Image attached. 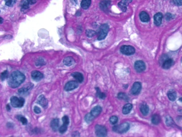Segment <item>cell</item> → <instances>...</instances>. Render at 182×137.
<instances>
[{
  "mask_svg": "<svg viewBox=\"0 0 182 137\" xmlns=\"http://www.w3.org/2000/svg\"><path fill=\"white\" fill-rule=\"evenodd\" d=\"M45 64V62L43 59L39 58L36 61V65L37 66H42Z\"/></svg>",
  "mask_w": 182,
  "mask_h": 137,
  "instance_id": "8d00e7d4",
  "label": "cell"
},
{
  "mask_svg": "<svg viewBox=\"0 0 182 137\" xmlns=\"http://www.w3.org/2000/svg\"><path fill=\"white\" fill-rule=\"evenodd\" d=\"M151 122L154 124L158 125L161 121L160 117L157 114L154 115L151 118Z\"/></svg>",
  "mask_w": 182,
  "mask_h": 137,
  "instance_id": "484cf974",
  "label": "cell"
},
{
  "mask_svg": "<svg viewBox=\"0 0 182 137\" xmlns=\"http://www.w3.org/2000/svg\"><path fill=\"white\" fill-rule=\"evenodd\" d=\"M95 89L96 90L97 96L100 99L104 100L106 98L107 95L101 92L100 89L99 87H96Z\"/></svg>",
  "mask_w": 182,
  "mask_h": 137,
  "instance_id": "4316f807",
  "label": "cell"
},
{
  "mask_svg": "<svg viewBox=\"0 0 182 137\" xmlns=\"http://www.w3.org/2000/svg\"><path fill=\"white\" fill-rule=\"evenodd\" d=\"M32 79L36 82L40 81L43 78V75L42 73L38 70H34L31 73Z\"/></svg>",
  "mask_w": 182,
  "mask_h": 137,
  "instance_id": "7c38bea8",
  "label": "cell"
},
{
  "mask_svg": "<svg viewBox=\"0 0 182 137\" xmlns=\"http://www.w3.org/2000/svg\"><path fill=\"white\" fill-rule=\"evenodd\" d=\"M63 62L64 64L66 66H70L74 64L75 63V61L72 57L68 56L64 58Z\"/></svg>",
  "mask_w": 182,
  "mask_h": 137,
  "instance_id": "603a6c76",
  "label": "cell"
},
{
  "mask_svg": "<svg viewBox=\"0 0 182 137\" xmlns=\"http://www.w3.org/2000/svg\"><path fill=\"white\" fill-rule=\"evenodd\" d=\"M111 5L110 0H104L100 3L99 6L101 9L105 13L109 12Z\"/></svg>",
  "mask_w": 182,
  "mask_h": 137,
  "instance_id": "30bf717a",
  "label": "cell"
},
{
  "mask_svg": "<svg viewBox=\"0 0 182 137\" xmlns=\"http://www.w3.org/2000/svg\"><path fill=\"white\" fill-rule=\"evenodd\" d=\"M34 111L35 112V113L36 114H39L41 113V109L38 106H35L34 107Z\"/></svg>",
  "mask_w": 182,
  "mask_h": 137,
  "instance_id": "60d3db41",
  "label": "cell"
},
{
  "mask_svg": "<svg viewBox=\"0 0 182 137\" xmlns=\"http://www.w3.org/2000/svg\"><path fill=\"white\" fill-rule=\"evenodd\" d=\"M165 18L167 21H169L173 18V15L170 13H167L166 14Z\"/></svg>",
  "mask_w": 182,
  "mask_h": 137,
  "instance_id": "ab89813d",
  "label": "cell"
},
{
  "mask_svg": "<svg viewBox=\"0 0 182 137\" xmlns=\"http://www.w3.org/2000/svg\"><path fill=\"white\" fill-rule=\"evenodd\" d=\"M118 97L119 99L123 100L126 102H128L129 100V97L125 93H119L118 95Z\"/></svg>",
  "mask_w": 182,
  "mask_h": 137,
  "instance_id": "83f0119b",
  "label": "cell"
},
{
  "mask_svg": "<svg viewBox=\"0 0 182 137\" xmlns=\"http://www.w3.org/2000/svg\"><path fill=\"white\" fill-rule=\"evenodd\" d=\"M130 128V124L128 123H122L120 125L114 126L113 128V130L118 133L122 134L128 131Z\"/></svg>",
  "mask_w": 182,
  "mask_h": 137,
  "instance_id": "7a4b0ae2",
  "label": "cell"
},
{
  "mask_svg": "<svg viewBox=\"0 0 182 137\" xmlns=\"http://www.w3.org/2000/svg\"><path fill=\"white\" fill-rule=\"evenodd\" d=\"M34 86V84L31 83H29L26 85H24L23 87L22 88L18 90V93L21 95L25 94L27 93L28 91L32 89Z\"/></svg>",
  "mask_w": 182,
  "mask_h": 137,
  "instance_id": "8fae6325",
  "label": "cell"
},
{
  "mask_svg": "<svg viewBox=\"0 0 182 137\" xmlns=\"http://www.w3.org/2000/svg\"><path fill=\"white\" fill-rule=\"evenodd\" d=\"M95 133L98 136L106 137L107 135L108 131L107 128L104 126L97 125L95 126Z\"/></svg>",
  "mask_w": 182,
  "mask_h": 137,
  "instance_id": "8992f818",
  "label": "cell"
},
{
  "mask_svg": "<svg viewBox=\"0 0 182 137\" xmlns=\"http://www.w3.org/2000/svg\"><path fill=\"white\" fill-rule=\"evenodd\" d=\"M5 1H8V0H5Z\"/></svg>",
  "mask_w": 182,
  "mask_h": 137,
  "instance_id": "c3c4849f",
  "label": "cell"
},
{
  "mask_svg": "<svg viewBox=\"0 0 182 137\" xmlns=\"http://www.w3.org/2000/svg\"><path fill=\"white\" fill-rule=\"evenodd\" d=\"M87 36L89 38H92L97 34V32L92 30H87L86 32Z\"/></svg>",
  "mask_w": 182,
  "mask_h": 137,
  "instance_id": "4dcf8cb0",
  "label": "cell"
},
{
  "mask_svg": "<svg viewBox=\"0 0 182 137\" xmlns=\"http://www.w3.org/2000/svg\"><path fill=\"white\" fill-rule=\"evenodd\" d=\"M10 100L12 106L16 108H22L24 106L25 102V99L23 98H18L14 96L12 97Z\"/></svg>",
  "mask_w": 182,
  "mask_h": 137,
  "instance_id": "277c9868",
  "label": "cell"
},
{
  "mask_svg": "<svg viewBox=\"0 0 182 137\" xmlns=\"http://www.w3.org/2000/svg\"><path fill=\"white\" fill-rule=\"evenodd\" d=\"M133 108V105L131 103L127 104L125 105L122 109V113L123 114L127 115L131 112Z\"/></svg>",
  "mask_w": 182,
  "mask_h": 137,
  "instance_id": "cb8c5ba5",
  "label": "cell"
},
{
  "mask_svg": "<svg viewBox=\"0 0 182 137\" xmlns=\"http://www.w3.org/2000/svg\"><path fill=\"white\" fill-rule=\"evenodd\" d=\"M0 22H1V24H2V23H3V19L1 17V21H0Z\"/></svg>",
  "mask_w": 182,
  "mask_h": 137,
  "instance_id": "f6af8a7d",
  "label": "cell"
},
{
  "mask_svg": "<svg viewBox=\"0 0 182 137\" xmlns=\"http://www.w3.org/2000/svg\"><path fill=\"white\" fill-rule=\"evenodd\" d=\"M9 77V73L8 70H5L2 72L1 75V78L2 81H4L5 79L8 78Z\"/></svg>",
  "mask_w": 182,
  "mask_h": 137,
  "instance_id": "d6a6232c",
  "label": "cell"
},
{
  "mask_svg": "<svg viewBox=\"0 0 182 137\" xmlns=\"http://www.w3.org/2000/svg\"><path fill=\"white\" fill-rule=\"evenodd\" d=\"M163 14L161 13H158L155 14L154 17V21L155 24L157 26H159L161 24L163 19Z\"/></svg>",
  "mask_w": 182,
  "mask_h": 137,
  "instance_id": "2e32d148",
  "label": "cell"
},
{
  "mask_svg": "<svg viewBox=\"0 0 182 137\" xmlns=\"http://www.w3.org/2000/svg\"><path fill=\"white\" fill-rule=\"evenodd\" d=\"M120 51L123 55L130 56L134 54L135 50L133 46L125 45L121 46L120 48Z\"/></svg>",
  "mask_w": 182,
  "mask_h": 137,
  "instance_id": "5b68a950",
  "label": "cell"
},
{
  "mask_svg": "<svg viewBox=\"0 0 182 137\" xmlns=\"http://www.w3.org/2000/svg\"><path fill=\"white\" fill-rule=\"evenodd\" d=\"M134 69L137 72L141 73L143 72L146 69V65L144 61L138 60L135 62L134 64Z\"/></svg>",
  "mask_w": 182,
  "mask_h": 137,
  "instance_id": "52a82bcc",
  "label": "cell"
},
{
  "mask_svg": "<svg viewBox=\"0 0 182 137\" xmlns=\"http://www.w3.org/2000/svg\"><path fill=\"white\" fill-rule=\"evenodd\" d=\"M68 125L66 124L63 123V124L58 129L59 133L62 134H63L66 132L67 130Z\"/></svg>",
  "mask_w": 182,
  "mask_h": 137,
  "instance_id": "f546056e",
  "label": "cell"
},
{
  "mask_svg": "<svg viewBox=\"0 0 182 137\" xmlns=\"http://www.w3.org/2000/svg\"><path fill=\"white\" fill-rule=\"evenodd\" d=\"M27 2L29 5H33L37 2V0H27Z\"/></svg>",
  "mask_w": 182,
  "mask_h": 137,
  "instance_id": "b9f144b4",
  "label": "cell"
},
{
  "mask_svg": "<svg viewBox=\"0 0 182 137\" xmlns=\"http://www.w3.org/2000/svg\"><path fill=\"white\" fill-rule=\"evenodd\" d=\"M118 120H119L118 118L116 116H111L109 119L110 123L112 125L116 124L118 122Z\"/></svg>",
  "mask_w": 182,
  "mask_h": 137,
  "instance_id": "836d02e7",
  "label": "cell"
},
{
  "mask_svg": "<svg viewBox=\"0 0 182 137\" xmlns=\"http://www.w3.org/2000/svg\"><path fill=\"white\" fill-rule=\"evenodd\" d=\"M50 126L51 129L54 131H56L59 129V120L58 119H53L50 123Z\"/></svg>",
  "mask_w": 182,
  "mask_h": 137,
  "instance_id": "ac0fdd59",
  "label": "cell"
},
{
  "mask_svg": "<svg viewBox=\"0 0 182 137\" xmlns=\"http://www.w3.org/2000/svg\"><path fill=\"white\" fill-rule=\"evenodd\" d=\"M166 123L167 125L168 126H172L173 125H174V123L173 120L170 117H168L166 118Z\"/></svg>",
  "mask_w": 182,
  "mask_h": 137,
  "instance_id": "d590c367",
  "label": "cell"
},
{
  "mask_svg": "<svg viewBox=\"0 0 182 137\" xmlns=\"http://www.w3.org/2000/svg\"><path fill=\"white\" fill-rule=\"evenodd\" d=\"M102 111V107L99 105H97L92 109L90 113L94 118H95L100 114Z\"/></svg>",
  "mask_w": 182,
  "mask_h": 137,
  "instance_id": "9a60e30c",
  "label": "cell"
},
{
  "mask_svg": "<svg viewBox=\"0 0 182 137\" xmlns=\"http://www.w3.org/2000/svg\"><path fill=\"white\" fill-rule=\"evenodd\" d=\"M139 18L140 21L143 22H148L150 21V17L146 12L142 11L139 14Z\"/></svg>",
  "mask_w": 182,
  "mask_h": 137,
  "instance_id": "d6986e66",
  "label": "cell"
},
{
  "mask_svg": "<svg viewBox=\"0 0 182 137\" xmlns=\"http://www.w3.org/2000/svg\"><path fill=\"white\" fill-rule=\"evenodd\" d=\"M167 95L169 99L172 102L175 100L177 97L176 92L173 89L169 90L168 92Z\"/></svg>",
  "mask_w": 182,
  "mask_h": 137,
  "instance_id": "7402d4cb",
  "label": "cell"
},
{
  "mask_svg": "<svg viewBox=\"0 0 182 137\" xmlns=\"http://www.w3.org/2000/svg\"><path fill=\"white\" fill-rule=\"evenodd\" d=\"M62 120L63 123L69 125V119L68 116L67 115H65L62 118Z\"/></svg>",
  "mask_w": 182,
  "mask_h": 137,
  "instance_id": "74e56055",
  "label": "cell"
},
{
  "mask_svg": "<svg viewBox=\"0 0 182 137\" xmlns=\"http://www.w3.org/2000/svg\"><path fill=\"white\" fill-rule=\"evenodd\" d=\"M179 100L182 102V97L180 98L179 99Z\"/></svg>",
  "mask_w": 182,
  "mask_h": 137,
  "instance_id": "bcb514c9",
  "label": "cell"
},
{
  "mask_svg": "<svg viewBox=\"0 0 182 137\" xmlns=\"http://www.w3.org/2000/svg\"><path fill=\"white\" fill-rule=\"evenodd\" d=\"M174 64V60L171 58H168L162 63V66L163 69H168L170 68Z\"/></svg>",
  "mask_w": 182,
  "mask_h": 137,
  "instance_id": "e0dca14e",
  "label": "cell"
},
{
  "mask_svg": "<svg viewBox=\"0 0 182 137\" xmlns=\"http://www.w3.org/2000/svg\"><path fill=\"white\" fill-rule=\"evenodd\" d=\"M142 86L141 83L139 82H136L133 83L131 88V92L133 95L139 94L141 92Z\"/></svg>",
  "mask_w": 182,
  "mask_h": 137,
  "instance_id": "ba28073f",
  "label": "cell"
},
{
  "mask_svg": "<svg viewBox=\"0 0 182 137\" xmlns=\"http://www.w3.org/2000/svg\"><path fill=\"white\" fill-rule=\"evenodd\" d=\"M17 2V0H8L6 1V4L8 6L12 7Z\"/></svg>",
  "mask_w": 182,
  "mask_h": 137,
  "instance_id": "e575fe53",
  "label": "cell"
},
{
  "mask_svg": "<svg viewBox=\"0 0 182 137\" xmlns=\"http://www.w3.org/2000/svg\"><path fill=\"white\" fill-rule=\"evenodd\" d=\"M79 86L78 82L72 80L68 82L65 85L64 89L66 91H70L74 90Z\"/></svg>",
  "mask_w": 182,
  "mask_h": 137,
  "instance_id": "9c48e42d",
  "label": "cell"
},
{
  "mask_svg": "<svg viewBox=\"0 0 182 137\" xmlns=\"http://www.w3.org/2000/svg\"><path fill=\"white\" fill-rule=\"evenodd\" d=\"M109 31V25L104 24L100 27L98 33V40L100 41L104 39L107 37Z\"/></svg>",
  "mask_w": 182,
  "mask_h": 137,
  "instance_id": "3957f363",
  "label": "cell"
},
{
  "mask_svg": "<svg viewBox=\"0 0 182 137\" xmlns=\"http://www.w3.org/2000/svg\"><path fill=\"white\" fill-rule=\"evenodd\" d=\"M95 118H94L90 113L88 114L85 116V120L87 123H90Z\"/></svg>",
  "mask_w": 182,
  "mask_h": 137,
  "instance_id": "f1b7e54d",
  "label": "cell"
},
{
  "mask_svg": "<svg viewBox=\"0 0 182 137\" xmlns=\"http://www.w3.org/2000/svg\"><path fill=\"white\" fill-rule=\"evenodd\" d=\"M74 78L78 82L80 83L82 82L83 81L84 78V76L82 73L78 72H75L72 73L71 74Z\"/></svg>",
  "mask_w": 182,
  "mask_h": 137,
  "instance_id": "ffe728a7",
  "label": "cell"
},
{
  "mask_svg": "<svg viewBox=\"0 0 182 137\" xmlns=\"http://www.w3.org/2000/svg\"><path fill=\"white\" fill-rule=\"evenodd\" d=\"M25 78L26 77L23 73L16 70L12 72L8 77V84L12 88H17L25 81Z\"/></svg>",
  "mask_w": 182,
  "mask_h": 137,
  "instance_id": "6da1fadb",
  "label": "cell"
},
{
  "mask_svg": "<svg viewBox=\"0 0 182 137\" xmlns=\"http://www.w3.org/2000/svg\"><path fill=\"white\" fill-rule=\"evenodd\" d=\"M181 62L182 63V58H181Z\"/></svg>",
  "mask_w": 182,
  "mask_h": 137,
  "instance_id": "7dc6e473",
  "label": "cell"
},
{
  "mask_svg": "<svg viewBox=\"0 0 182 137\" xmlns=\"http://www.w3.org/2000/svg\"><path fill=\"white\" fill-rule=\"evenodd\" d=\"M6 109L8 111H10L11 110V106H10L8 104L6 106Z\"/></svg>",
  "mask_w": 182,
  "mask_h": 137,
  "instance_id": "ee69618b",
  "label": "cell"
},
{
  "mask_svg": "<svg viewBox=\"0 0 182 137\" xmlns=\"http://www.w3.org/2000/svg\"><path fill=\"white\" fill-rule=\"evenodd\" d=\"M91 3V0H82L81 3V7L84 9L88 8Z\"/></svg>",
  "mask_w": 182,
  "mask_h": 137,
  "instance_id": "d4e9b609",
  "label": "cell"
},
{
  "mask_svg": "<svg viewBox=\"0 0 182 137\" xmlns=\"http://www.w3.org/2000/svg\"><path fill=\"white\" fill-rule=\"evenodd\" d=\"M172 1L174 4L176 6H180L182 5V0H172Z\"/></svg>",
  "mask_w": 182,
  "mask_h": 137,
  "instance_id": "f35d334b",
  "label": "cell"
},
{
  "mask_svg": "<svg viewBox=\"0 0 182 137\" xmlns=\"http://www.w3.org/2000/svg\"><path fill=\"white\" fill-rule=\"evenodd\" d=\"M17 119L22 123L23 125H26L28 123V120L27 119L23 116L18 115L17 116Z\"/></svg>",
  "mask_w": 182,
  "mask_h": 137,
  "instance_id": "1f68e13d",
  "label": "cell"
},
{
  "mask_svg": "<svg viewBox=\"0 0 182 137\" xmlns=\"http://www.w3.org/2000/svg\"><path fill=\"white\" fill-rule=\"evenodd\" d=\"M140 110L142 114L144 116L147 115L149 112V108L145 103L141 104L140 106Z\"/></svg>",
  "mask_w": 182,
  "mask_h": 137,
  "instance_id": "44dd1931",
  "label": "cell"
},
{
  "mask_svg": "<svg viewBox=\"0 0 182 137\" xmlns=\"http://www.w3.org/2000/svg\"><path fill=\"white\" fill-rule=\"evenodd\" d=\"M72 136H79L80 134L78 132V131H75L73 132V133L72 134Z\"/></svg>",
  "mask_w": 182,
  "mask_h": 137,
  "instance_id": "7bdbcfd3",
  "label": "cell"
},
{
  "mask_svg": "<svg viewBox=\"0 0 182 137\" xmlns=\"http://www.w3.org/2000/svg\"><path fill=\"white\" fill-rule=\"evenodd\" d=\"M37 103L44 108H46L48 105V101L43 95H41L37 99Z\"/></svg>",
  "mask_w": 182,
  "mask_h": 137,
  "instance_id": "4fadbf2b",
  "label": "cell"
},
{
  "mask_svg": "<svg viewBox=\"0 0 182 137\" xmlns=\"http://www.w3.org/2000/svg\"><path fill=\"white\" fill-rule=\"evenodd\" d=\"M132 0H122L118 4V6L123 12L127 11V7L129 3L132 2Z\"/></svg>",
  "mask_w": 182,
  "mask_h": 137,
  "instance_id": "5bb4252c",
  "label": "cell"
}]
</instances>
